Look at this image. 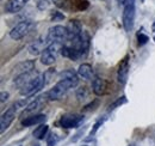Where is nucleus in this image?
I'll list each match as a JSON object with an SVG mask.
<instances>
[{"mask_svg":"<svg viewBox=\"0 0 155 146\" xmlns=\"http://www.w3.org/2000/svg\"><path fill=\"white\" fill-rule=\"evenodd\" d=\"M34 68H35V61H32V60H25V61L18 64L15 70L19 73V74H21V73L31 72V71H34Z\"/></svg>","mask_w":155,"mask_h":146,"instance_id":"nucleus-19","label":"nucleus"},{"mask_svg":"<svg viewBox=\"0 0 155 146\" xmlns=\"http://www.w3.org/2000/svg\"><path fill=\"white\" fill-rule=\"evenodd\" d=\"M16 113L17 111L11 107L1 115V119H0V132L1 133H4L7 128L10 127V125L13 122V120L16 117Z\"/></svg>","mask_w":155,"mask_h":146,"instance_id":"nucleus-11","label":"nucleus"},{"mask_svg":"<svg viewBox=\"0 0 155 146\" xmlns=\"http://www.w3.org/2000/svg\"><path fill=\"white\" fill-rule=\"evenodd\" d=\"M48 129H49V126H48V125L42 123V125H39L38 127L34 130V133H32V134H34V137H35L36 139L42 140V139H44V137L47 135Z\"/></svg>","mask_w":155,"mask_h":146,"instance_id":"nucleus-21","label":"nucleus"},{"mask_svg":"<svg viewBox=\"0 0 155 146\" xmlns=\"http://www.w3.org/2000/svg\"><path fill=\"white\" fill-rule=\"evenodd\" d=\"M58 141V137L56 133H50L47 137V146H55Z\"/></svg>","mask_w":155,"mask_h":146,"instance_id":"nucleus-23","label":"nucleus"},{"mask_svg":"<svg viewBox=\"0 0 155 146\" xmlns=\"http://www.w3.org/2000/svg\"><path fill=\"white\" fill-rule=\"evenodd\" d=\"M130 146H136V145H130Z\"/></svg>","mask_w":155,"mask_h":146,"instance_id":"nucleus-34","label":"nucleus"},{"mask_svg":"<svg viewBox=\"0 0 155 146\" xmlns=\"http://www.w3.org/2000/svg\"><path fill=\"white\" fill-rule=\"evenodd\" d=\"M32 28H34V23L31 20H21L10 31V37L15 41L21 40L31 31Z\"/></svg>","mask_w":155,"mask_h":146,"instance_id":"nucleus-7","label":"nucleus"},{"mask_svg":"<svg viewBox=\"0 0 155 146\" xmlns=\"http://www.w3.org/2000/svg\"><path fill=\"white\" fill-rule=\"evenodd\" d=\"M29 0H7L5 5V11L7 13H17L28 4Z\"/></svg>","mask_w":155,"mask_h":146,"instance_id":"nucleus-13","label":"nucleus"},{"mask_svg":"<svg viewBox=\"0 0 155 146\" xmlns=\"http://www.w3.org/2000/svg\"><path fill=\"white\" fill-rule=\"evenodd\" d=\"M128 74H129V56L127 55L122 62L119 64L118 67V72H117V80L119 84L124 85L128 80Z\"/></svg>","mask_w":155,"mask_h":146,"instance_id":"nucleus-10","label":"nucleus"},{"mask_svg":"<svg viewBox=\"0 0 155 146\" xmlns=\"http://www.w3.org/2000/svg\"><path fill=\"white\" fill-rule=\"evenodd\" d=\"M47 116L44 114H35L31 116H26L25 119L21 120V125L25 127H30V126H35V125H42L43 122H45Z\"/></svg>","mask_w":155,"mask_h":146,"instance_id":"nucleus-12","label":"nucleus"},{"mask_svg":"<svg viewBox=\"0 0 155 146\" xmlns=\"http://www.w3.org/2000/svg\"><path fill=\"white\" fill-rule=\"evenodd\" d=\"M84 121V116L80 114H66L61 116L60 119V125L63 128H77L80 126V123Z\"/></svg>","mask_w":155,"mask_h":146,"instance_id":"nucleus-8","label":"nucleus"},{"mask_svg":"<svg viewBox=\"0 0 155 146\" xmlns=\"http://www.w3.org/2000/svg\"><path fill=\"white\" fill-rule=\"evenodd\" d=\"M26 99H21V101H16L13 104H12V108L16 110V111H18L20 108H24L25 109V106H26Z\"/></svg>","mask_w":155,"mask_h":146,"instance_id":"nucleus-26","label":"nucleus"},{"mask_svg":"<svg viewBox=\"0 0 155 146\" xmlns=\"http://www.w3.org/2000/svg\"><path fill=\"white\" fill-rule=\"evenodd\" d=\"M78 74H79V77H81L85 80H91L94 77L93 68L90 64H81L78 68Z\"/></svg>","mask_w":155,"mask_h":146,"instance_id":"nucleus-16","label":"nucleus"},{"mask_svg":"<svg viewBox=\"0 0 155 146\" xmlns=\"http://www.w3.org/2000/svg\"><path fill=\"white\" fill-rule=\"evenodd\" d=\"M45 40H47L48 44H50V43H63L66 41H69V31H68L67 26L54 25L48 30Z\"/></svg>","mask_w":155,"mask_h":146,"instance_id":"nucleus-2","label":"nucleus"},{"mask_svg":"<svg viewBox=\"0 0 155 146\" xmlns=\"http://www.w3.org/2000/svg\"><path fill=\"white\" fill-rule=\"evenodd\" d=\"M10 97V93L7 91H1V95H0V102L1 103H5Z\"/></svg>","mask_w":155,"mask_h":146,"instance_id":"nucleus-30","label":"nucleus"},{"mask_svg":"<svg viewBox=\"0 0 155 146\" xmlns=\"http://www.w3.org/2000/svg\"><path fill=\"white\" fill-rule=\"evenodd\" d=\"M137 40H138V44L140 46H143V44H146L149 41V37L147 36L146 34H143V33H140L137 35Z\"/></svg>","mask_w":155,"mask_h":146,"instance_id":"nucleus-27","label":"nucleus"},{"mask_svg":"<svg viewBox=\"0 0 155 146\" xmlns=\"http://www.w3.org/2000/svg\"><path fill=\"white\" fill-rule=\"evenodd\" d=\"M106 89V82L99 77H94L92 80V91L94 92V95L100 96L105 92Z\"/></svg>","mask_w":155,"mask_h":146,"instance_id":"nucleus-18","label":"nucleus"},{"mask_svg":"<svg viewBox=\"0 0 155 146\" xmlns=\"http://www.w3.org/2000/svg\"><path fill=\"white\" fill-rule=\"evenodd\" d=\"M53 0H37V7L39 10H45L51 5Z\"/></svg>","mask_w":155,"mask_h":146,"instance_id":"nucleus-25","label":"nucleus"},{"mask_svg":"<svg viewBox=\"0 0 155 146\" xmlns=\"http://www.w3.org/2000/svg\"><path fill=\"white\" fill-rule=\"evenodd\" d=\"M72 47L75 49L79 54V59L86 57L90 50V35L86 31H82L80 35L73 40H71Z\"/></svg>","mask_w":155,"mask_h":146,"instance_id":"nucleus-3","label":"nucleus"},{"mask_svg":"<svg viewBox=\"0 0 155 146\" xmlns=\"http://www.w3.org/2000/svg\"><path fill=\"white\" fill-rule=\"evenodd\" d=\"M135 16V4H127V5H124L123 13H122V23H123V28H124V30L127 33H130L134 29Z\"/></svg>","mask_w":155,"mask_h":146,"instance_id":"nucleus-6","label":"nucleus"},{"mask_svg":"<svg viewBox=\"0 0 155 146\" xmlns=\"http://www.w3.org/2000/svg\"><path fill=\"white\" fill-rule=\"evenodd\" d=\"M51 19L54 22H56V20H63L64 19V15L61 13V12H58V11H53L51 12Z\"/></svg>","mask_w":155,"mask_h":146,"instance_id":"nucleus-28","label":"nucleus"},{"mask_svg":"<svg viewBox=\"0 0 155 146\" xmlns=\"http://www.w3.org/2000/svg\"><path fill=\"white\" fill-rule=\"evenodd\" d=\"M82 146H87V145H82Z\"/></svg>","mask_w":155,"mask_h":146,"instance_id":"nucleus-35","label":"nucleus"},{"mask_svg":"<svg viewBox=\"0 0 155 146\" xmlns=\"http://www.w3.org/2000/svg\"><path fill=\"white\" fill-rule=\"evenodd\" d=\"M45 44L47 46H49L48 44V42H47V40H37V41H35L32 44H30L29 46V53L31 55H38V54H42L43 53V50L47 48L45 47Z\"/></svg>","mask_w":155,"mask_h":146,"instance_id":"nucleus-17","label":"nucleus"},{"mask_svg":"<svg viewBox=\"0 0 155 146\" xmlns=\"http://www.w3.org/2000/svg\"><path fill=\"white\" fill-rule=\"evenodd\" d=\"M98 103H99V102H98V99L93 101V103H91V104H88V106H86V107H85V110H86V111H88V110L96 109L94 107H96V106H98Z\"/></svg>","mask_w":155,"mask_h":146,"instance_id":"nucleus-31","label":"nucleus"},{"mask_svg":"<svg viewBox=\"0 0 155 146\" xmlns=\"http://www.w3.org/2000/svg\"><path fill=\"white\" fill-rule=\"evenodd\" d=\"M141 1H142V2H143V1H144V0H141Z\"/></svg>","mask_w":155,"mask_h":146,"instance_id":"nucleus-33","label":"nucleus"},{"mask_svg":"<svg viewBox=\"0 0 155 146\" xmlns=\"http://www.w3.org/2000/svg\"><path fill=\"white\" fill-rule=\"evenodd\" d=\"M117 1H118V2H119V4H122V5H124V4H125V1H127V0H117Z\"/></svg>","mask_w":155,"mask_h":146,"instance_id":"nucleus-32","label":"nucleus"},{"mask_svg":"<svg viewBox=\"0 0 155 146\" xmlns=\"http://www.w3.org/2000/svg\"><path fill=\"white\" fill-rule=\"evenodd\" d=\"M61 55L64 57H68L71 60H74V61L79 60V54L72 46H63L62 50H61Z\"/></svg>","mask_w":155,"mask_h":146,"instance_id":"nucleus-20","label":"nucleus"},{"mask_svg":"<svg viewBox=\"0 0 155 146\" xmlns=\"http://www.w3.org/2000/svg\"><path fill=\"white\" fill-rule=\"evenodd\" d=\"M45 85H47V80H45L44 74H42V75H38V77L34 78L32 80H30L28 84H25L20 89L19 93L21 96L29 97V96H32V95H35L38 91H41Z\"/></svg>","mask_w":155,"mask_h":146,"instance_id":"nucleus-5","label":"nucleus"},{"mask_svg":"<svg viewBox=\"0 0 155 146\" xmlns=\"http://www.w3.org/2000/svg\"><path fill=\"white\" fill-rule=\"evenodd\" d=\"M38 77L36 73H35V70L31 71V72H28V73H21V74H18L15 79V85L18 86V88H23L25 84H28L30 80H32L34 78Z\"/></svg>","mask_w":155,"mask_h":146,"instance_id":"nucleus-15","label":"nucleus"},{"mask_svg":"<svg viewBox=\"0 0 155 146\" xmlns=\"http://www.w3.org/2000/svg\"><path fill=\"white\" fill-rule=\"evenodd\" d=\"M154 41H155V37H154Z\"/></svg>","mask_w":155,"mask_h":146,"instance_id":"nucleus-37","label":"nucleus"},{"mask_svg":"<svg viewBox=\"0 0 155 146\" xmlns=\"http://www.w3.org/2000/svg\"><path fill=\"white\" fill-rule=\"evenodd\" d=\"M67 29L69 31V41L78 37L84 30H82V26H81V23L78 20V19H71L68 25H67Z\"/></svg>","mask_w":155,"mask_h":146,"instance_id":"nucleus-14","label":"nucleus"},{"mask_svg":"<svg viewBox=\"0 0 155 146\" xmlns=\"http://www.w3.org/2000/svg\"><path fill=\"white\" fill-rule=\"evenodd\" d=\"M47 99H49V98H48V93H43V95L37 96L32 102H30V103L26 106V108L24 109L23 115H25V114H31V113H35L36 110L41 109V108L45 104Z\"/></svg>","mask_w":155,"mask_h":146,"instance_id":"nucleus-9","label":"nucleus"},{"mask_svg":"<svg viewBox=\"0 0 155 146\" xmlns=\"http://www.w3.org/2000/svg\"><path fill=\"white\" fill-rule=\"evenodd\" d=\"M124 103H127V97H125V96H122V97H119V98L117 99L116 102H114L112 104H110V107H109V111L115 110L117 107H119V106H122V104H124Z\"/></svg>","mask_w":155,"mask_h":146,"instance_id":"nucleus-22","label":"nucleus"},{"mask_svg":"<svg viewBox=\"0 0 155 146\" xmlns=\"http://www.w3.org/2000/svg\"><path fill=\"white\" fill-rule=\"evenodd\" d=\"M105 121V119H103V120H99V121H97L96 123H94V126H93V129L90 132V137H93L94 134H96V132H97L98 129H99V127L103 125V122Z\"/></svg>","mask_w":155,"mask_h":146,"instance_id":"nucleus-29","label":"nucleus"},{"mask_svg":"<svg viewBox=\"0 0 155 146\" xmlns=\"http://www.w3.org/2000/svg\"><path fill=\"white\" fill-rule=\"evenodd\" d=\"M79 74L75 73L73 70H66L60 73V80L54 85L53 89H50L48 93L49 101H58L63 95H66L67 91L71 89H74L79 84Z\"/></svg>","mask_w":155,"mask_h":146,"instance_id":"nucleus-1","label":"nucleus"},{"mask_svg":"<svg viewBox=\"0 0 155 146\" xmlns=\"http://www.w3.org/2000/svg\"><path fill=\"white\" fill-rule=\"evenodd\" d=\"M62 47V43H50L49 46H47V48L41 54V62L45 66L53 65L56 61L58 54H61Z\"/></svg>","mask_w":155,"mask_h":146,"instance_id":"nucleus-4","label":"nucleus"},{"mask_svg":"<svg viewBox=\"0 0 155 146\" xmlns=\"http://www.w3.org/2000/svg\"><path fill=\"white\" fill-rule=\"evenodd\" d=\"M35 146H39V145H35Z\"/></svg>","mask_w":155,"mask_h":146,"instance_id":"nucleus-36","label":"nucleus"},{"mask_svg":"<svg viewBox=\"0 0 155 146\" xmlns=\"http://www.w3.org/2000/svg\"><path fill=\"white\" fill-rule=\"evenodd\" d=\"M87 95H88V90H87V88H86V86H82V88L78 89L77 97L80 99V101H81V99H85V98L87 97Z\"/></svg>","mask_w":155,"mask_h":146,"instance_id":"nucleus-24","label":"nucleus"}]
</instances>
